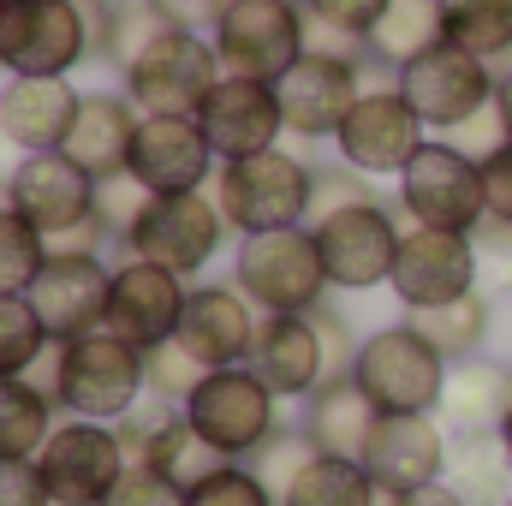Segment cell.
<instances>
[{"instance_id":"obj_44","label":"cell","mask_w":512,"mask_h":506,"mask_svg":"<svg viewBox=\"0 0 512 506\" xmlns=\"http://www.w3.org/2000/svg\"><path fill=\"white\" fill-rule=\"evenodd\" d=\"M143 209H149V191H143L131 173H114V179H102V185H96V215L114 227V239H126L131 221H137Z\"/></svg>"},{"instance_id":"obj_48","label":"cell","mask_w":512,"mask_h":506,"mask_svg":"<svg viewBox=\"0 0 512 506\" xmlns=\"http://www.w3.org/2000/svg\"><path fill=\"white\" fill-rule=\"evenodd\" d=\"M304 54H328V60H364V66H370V54H364V36H352V30H340V24H328V18H316V12H304Z\"/></svg>"},{"instance_id":"obj_5","label":"cell","mask_w":512,"mask_h":506,"mask_svg":"<svg viewBox=\"0 0 512 506\" xmlns=\"http://www.w3.org/2000/svg\"><path fill=\"white\" fill-rule=\"evenodd\" d=\"M399 215L411 227H441V233H477L489 221V191H483V161L453 149L447 137H429L411 167L399 173Z\"/></svg>"},{"instance_id":"obj_16","label":"cell","mask_w":512,"mask_h":506,"mask_svg":"<svg viewBox=\"0 0 512 506\" xmlns=\"http://www.w3.org/2000/svg\"><path fill=\"white\" fill-rule=\"evenodd\" d=\"M126 173L149 197H185V191H209V179L221 173V155L203 137L197 114H143Z\"/></svg>"},{"instance_id":"obj_53","label":"cell","mask_w":512,"mask_h":506,"mask_svg":"<svg viewBox=\"0 0 512 506\" xmlns=\"http://www.w3.org/2000/svg\"><path fill=\"white\" fill-rule=\"evenodd\" d=\"M495 108H501V120H507V131H512V66L501 72V84H495Z\"/></svg>"},{"instance_id":"obj_34","label":"cell","mask_w":512,"mask_h":506,"mask_svg":"<svg viewBox=\"0 0 512 506\" xmlns=\"http://www.w3.org/2000/svg\"><path fill=\"white\" fill-rule=\"evenodd\" d=\"M441 30L453 48L495 66L512 54V0H441Z\"/></svg>"},{"instance_id":"obj_23","label":"cell","mask_w":512,"mask_h":506,"mask_svg":"<svg viewBox=\"0 0 512 506\" xmlns=\"http://www.w3.org/2000/svg\"><path fill=\"white\" fill-rule=\"evenodd\" d=\"M256 328H262V310H256L233 280H191V304H185L179 340H185L209 370L251 364Z\"/></svg>"},{"instance_id":"obj_40","label":"cell","mask_w":512,"mask_h":506,"mask_svg":"<svg viewBox=\"0 0 512 506\" xmlns=\"http://www.w3.org/2000/svg\"><path fill=\"white\" fill-rule=\"evenodd\" d=\"M185 506H280V495L256 477L251 465L227 459V465H215L203 483L185 489Z\"/></svg>"},{"instance_id":"obj_25","label":"cell","mask_w":512,"mask_h":506,"mask_svg":"<svg viewBox=\"0 0 512 506\" xmlns=\"http://www.w3.org/2000/svg\"><path fill=\"white\" fill-rule=\"evenodd\" d=\"M251 370L280 399H310L322 381H334V364H328L316 316H262L256 346H251Z\"/></svg>"},{"instance_id":"obj_4","label":"cell","mask_w":512,"mask_h":506,"mask_svg":"<svg viewBox=\"0 0 512 506\" xmlns=\"http://www.w3.org/2000/svg\"><path fill=\"white\" fill-rule=\"evenodd\" d=\"M352 376L376 399V411H441L453 358L429 334H417L411 316H399V322H387V328L358 340Z\"/></svg>"},{"instance_id":"obj_51","label":"cell","mask_w":512,"mask_h":506,"mask_svg":"<svg viewBox=\"0 0 512 506\" xmlns=\"http://www.w3.org/2000/svg\"><path fill=\"white\" fill-rule=\"evenodd\" d=\"M161 6H167V18H173L179 30H203V36H209L227 0H161Z\"/></svg>"},{"instance_id":"obj_49","label":"cell","mask_w":512,"mask_h":506,"mask_svg":"<svg viewBox=\"0 0 512 506\" xmlns=\"http://www.w3.org/2000/svg\"><path fill=\"white\" fill-rule=\"evenodd\" d=\"M393 0H304V12H316V18H328V24H340V30H352V36H370V24L382 18Z\"/></svg>"},{"instance_id":"obj_26","label":"cell","mask_w":512,"mask_h":506,"mask_svg":"<svg viewBox=\"0 0 512 506\" xmlns=\"http://www.w3.org/2000/svg\"><path fill=\"white\" fill-rule=\"evenodd\" d=\"M143 126V108L131 102L126 90H84L78 120L66 137V155L90 173V179H114L131 167V143Z\"/></svg>"},{"instance_id":"obj_30","label":"cell","mask_w":512,"mask_h":506,"mask_svg":"<svg viewBox=\"0 0 512 506\" xmlns=\"http://www.w3.org/2000/svg\"><path fill=\"white\" fill-rule=\"evenodd\" d=\"M60 405L30 376H0V459H36L54 435Z\"/></svg>"},{"instance_id":"obj_21","label":"cell","mask_w":512,"mask_h":506,"mask_svg":"<svg viewBox=\"0 0 512 506\" xmlns=\"http://www.w3.org/2000/svg\"><path fill=\"white\" fill-rule=\"evenodd\" d=\"M185 304H191V280L161 268V262H143V256H126L114 268V298H108V334H120L126 346L149 352L161 340L179 334L185 322Z\"/></svg>"},{"instance_id":"obj_13","label":"cell","mask_w":512,"mask_h":506,"mask_svg":"<svg viewBox=\"0 0 512 506\" xmlns=\"http://www.w3.org/2000/svg\"><path fill=\"white\" fill-rule=\"evenodd\" d=\"M423 143H429V126H423V114L405 102L399 84H370V90L358 96V108L346 114L340 137H334L340 161L358 167V173H370V179H399Z\"/></svg>"},{"instance_id":"obj_46","label":"cell","mask_w":512,"mask_h":506,"mask_svg":"<svg viewBox=\"0 0 512 506\" xmlns=\"http://www.w3.org/2000/svg\"><path fill=\"white\" fill-rule=\"evenodd\" d=\"M447 143H453V149H465L471 161H489L495 149H507V143H512V131H507V120H501V108L489 102L483 114H471L465 126H453V131H447Z\"/></svg>"},{"instance_id":"obj_6","label":"cell","mask_w":512,"mask_h":506,"mask_svg":"<svg viewBox=\"0 0 512 506\" xmlns=\"http://www.w3.org/2000/svg\"><path fill=\"white\" fill-rule=\"evenodd\" d=\"M227 215L215 203V191H185V197H149V209L131 221V233L120 239L126 256L161 262L185 280H197L215 256L227 251Z\"/></svg>"},{"instance_id":"obj_38","label":"cell","mask_w":512,"mask_h":506,"mask_svg":"<svg viewBox=\"0 0 512 506\" xmlns=\"http://www.w3.org/2000/svg\"><path fill=\"white\" fill-rule=\"evenodd\" d=\"M48 262V233H36L12 203L0 209V292H30Z\"/></svg>"},{"instance_id":"obj_1","label":"cell","mask_w":512,"mask_h":506,"mask_svg":"<svg viewBox=\"0 0 512 506\" xmlns=\"http://www.w3.org/2000/svg\"><path fill=\"white\" fill-rule=\"evenodd\" d=\"M30 381L42 393H54L60 417H96V423H120L149 393L143 352L126 346L120 334H108V328L78 334V340H54L48 358L30 370Z\"/></svg>"},{"instance_id":"obj_35","label":"cell","mask_w":512,"mask_h":506,"mask_svg":"<svg viewBox=\"0 0 512 506\" xmlns=\"http://www.w3.org/2000/svg\"><path fill=\"white\" fill-rule=\"evenodd\" d=\"M137 465H155L167 483L191 489V483H203V477H209L215 465H227V459H221V453H215V447L191 429V417H185V405H179V411H173V423L149 441V453H143Z\"/></svg>"},{"instance_id":"obj_22","label":"cell","mask_w":512,"mask_h":506,"mask_svg":"<svg viewBox=\"0 0 512 506\" xmlns=\"http://www.w3.org/2000/svg\"><path fill=\"white\" fill-rule=\"evenodd\" d=\"M197 126L215 143L221 161H245V155H262V149H280L286 137V114H280V90L262 84V78H221L203 108H197Z\"/></svg>"},{"instance_id":"obj_56","label":"cell","mask_w":512,"mask_h":506,"mask_svg":"<svg viewBox=\"0 0 512 506\" xmlns=\"http://www.w3.org/2000/svg\"><path fill=\"white\" fill-rule=\"evenodd\" d=\"M6 6H12V0H0V18H6Z\"/></svg>"},{"instance_id":"obj_54","label":"cell","mask_w":512,"mask_h":506,"mask_svg":"<svg viewBox=\"0 0 512 506\" xmlns=\"http://www.w3.org/2000/svg\"><path fill=\"white\" fill-rule=\"evenodd\" d=\"M495 298H501V304H512V256L501 262V274H495Z\"/></svg>"},{"instance_id":"obj_31","label":"cell","mask_w":512,"mask_h":506,"mask_svg":"<svg viewBox=\"0 0 512 506\" xmlns=\"http://www.w3.org/2000/svg\"><path fill=\"white\" fill-rule=\"evenodd\" d=\"M405 316H411V328L429 334L453 364L483 358L489 328H495V304H489L483 292H465V298H453V304H429V310H405Z\"/></svg>"},{"instance_id":"obj_52","label":"cell","mask_w":512,"mask_h":506,"mask_svg":"<svg viewBox=\"0 0 512 506\" xmlns=\"http://www.w3.org/2000/svg\"><path fill=\"white\" fill-rule=\"evenodd\" d=\"M405 506H471V501H465V495L441 477V483H429V489H411V495H405Z\"/></svg>"},{"instance_id":"obj_10","label":"cell","mask_w":512,"mask_h":506,"mask_svg":"<svg viewBox=\"0 0 512 506\" xmlns=\"http://www.w3.org/2000/svg\"><path fill=\"white\" fill-rule=\"evenodd\" d=\"M209 36L233 78L280 84L304 60V0H227Z\"/></svg>"},{"instance_id":"obj_50","label":"cell","mask_w":512,"mask_h":506,"mask_svg":"<svg viewBox=\"0 0 512 506\" xmlns=\"http://www.w3.org/2000/svg\"><path fill=\"white\" fill-rule=\"evenodd\" d=\"M483 191H489V221L512 227V143L483 161Z\"/></svg>"},{"instance_id":"obj_17","label":"cell","mask_w":512,"mask_h":506,"mask_svg":"<svg viewBox=\"0 0 512 506\" xmlns=\"http://www.w3.org/2000/svg\"><path fill=\"white\" fill-rule=\"evenodd\" d=\"M96 185H102V179H90L66 149H48V155H18V161H12L6 203H12L36 233H48V245H54V239H66L72 227H84V221L96 215Z\"/></svg>"},{"instance_id":"obj_28","label":"cell","mask_w":512,"mask_h":506,"mask_svg":"<svg viewBox=\"0 0 512 506\" xmlns=\"http://www.w3.org/2000/svg\"><path fill=\"white\" fill-rule=\"evenodd\" d=\"M512 411V364L501 358H465V364H453V376H447V399H441V423L453 429V435H489V429H501V417Z\"/></svg>"},{"instance_id":"obj_47","label":"cell","mask_w":512,"mask_h":506,"mask_svg":"<svg viewBox=\"0 0 512 506\" xmlns=\"http://www.w3.org/2000/svg\"><path fill=\"white\" fill-rule=\"evenodd\" d=\"M0 506H54L36 459H0Z\"/></svg>"},{"instance_id":"obj_8","label":"cell","mask_w":512,"mask_h":506,"mask_svg":"<svg viewBox=\"0 0 512 506\" xmlns=\"http://www.w3.org/2000/svg\"><path fill=\"white\" fill-rule=\"evenodd\" d=\"M96 60L90 18L78 0H12L0 18V72L6 78H66Z\"/></svg>"},{"instance_id":"obj_20","label":"cell","mask_w":512,"mask_h":506,"mask_svg":"<svg viewBox=\"0 0 512 506\" xmlns=\"http://www.w3.org/2000/svg\"><path fill=\"white\" fill-rule=\"evenodd\" d=\"M42 316V328L54 340H78L108 328V298H114V268L102 256H78V251H48L42 274L24 292Z\"/></svg>"},{"instance_id":"obj_19","label":"cell","mask_w":512,"mask_h":506,"mask_svg":"<svg viewBox=\"0 0 512 506\" xmlns=\"http://www.w3.org/2000/svg\"><path fill=\"white\" fill-rule=\"evenodd\" d=\"M364 60H328V54H304L274 90H280V114L286 131L304 137V143H334L346 114L358 108V96L370 90L364 84Z\"/></svg>"},{"instance_id":"obj_24","label":"cell","mask_w":512,"mask_h":506,"mask_svg":"<svg viewBox=\"0 0 512 506\" xmlns=\"http://www.w3.org/2000/svg\"><path fill=\"white\" fill-rule=\"evenodd\" d=\"M78 102L84 90H72V78H6L0 84V143L18 155L66 149Z\"/></svg>"},{"instance_id":"obj_37","label":"cell","mask_w":512,"mask_h":506,"mask_svg":"<svg viewBox=\"0 0 512 506\" xmlns=\"http://www.w3.org/2000/svg\"><path fill=\"white\" fill-rule=\"evenodd\" d=\"M54 334L42 328L36 304L24 292H0V376H30L48 358Z\"/></svg>"},{"instance_id":"obj_41","label":"cell","mask_w":512,"mask_h":506,"mask_svg":"<svg viewBox=\"0 0 512 506\" xmlns=\"http://www.w3.org/2000/svg\"><path fill=\"white\" fill-rule=\"evenodd\" d=\"M310 453H316V447L304 441V429H298V423H280V429H274V435L251 453V459H245V465H251L274 495H286V489H292V477L310 465Z\"/></svg>"},{"instance_id":"obj_3","label":"cell","mask_w":512,"mask_h":506,"mask_svg":"<svg viewBox=\"0 0 512 506\" xmlns=\"http://www.w3.org/2000/svg\"><path fill=\"white\" fill-rule=\"evenodd\" d=\"M233 286L251 298L262 316H310L334 292L310 227L239 239V251H233Z\"/></svg>"},{"instance_id":"obj_2","label":"cell","mask_w":512,"mask_h":506,"mask_svg":"<svg viewBox=\"0 0 512 506\" xmlns=\"http://www.w3.org/2000/svg\"><path fill=\"white\" fill-rule=\"evenodd\" d=\"M310 197H316V167L304 155H286V149L221 161V173H215V203L239 239L310 227Z\"/></svg>"},{"instance_id":"obj_33","label":"cell","mask_w":512,"mask_h":506,"mask_svg":"<svg viewBox=\"0 0 512 506\" xmlns=\"http://www.w3.org/2000/svg\"><path fill=\"white\" fill-rule=\"evenodd\" d=\"M280 506H376V477L364 471V459L310 453V465L292 477Z\"/></svg>"},{"instance_id":"obj_42","label":"cell","mask_w":512,"mask_h":506,"mask_svg":"<svg viewBox=\"0 0 512 506\" xmlns=\"http://www.w3.org/2000/svg\"><path fill=\"white\" fill-rule=\"evenodd\" d=\"M352 203H382L376 197V185H370V173H358V167H316V197H310V227L322 221V215H334V209H352Z\"/></svg>"},{"instance_id":"obj_15","label":"cell","mask_w":512,"mask_h":506,"mask_svg":"<svg viewBox=\"0 0 512 506\" xmlns=\"http://www.w3.org/2000/svg\"><path fill=\"white\" fill-rule=\"evenodd\" d=\"M495 66L489 60H477V54H465V48H453V42H441V48H429L423 60H411L405 72H399V90H405V102L423 114V126L429 131H447L465 126L471 114H483L489 102H495Z\"/></svg>"},{"instance_id":"obj_32","label":"cell","mask_w":512,"mask_h":506,"mask_svg":"<svg viewBox=\"0 0 512 506\" xmlns=\"http://www.w3.org/2000/svg\"><path fill=\"white\" fill-rule=\"evenodd\" d=\"M447 483L471 506H507L512 495V459L501 435H453V459H447Z\"/></svg>"},{"instance_id":"obj_18","label":"cell","mask_w":512,"mask_h":506,"mask_svg":"<svg viewBox=\"0 0 512 506\" xmlns=\"http://www.w3.org/2000/svg\"><path fill=\"white\" fill-rule=\"evenodd\" d=\"M453 459V429L435 411H382L370 441H364V471L382 489H429L447 477Z\"/></svg>"},{"instance_id":"obj_36","label":"cell","mask_w":512,"mask_h":506,"mask_svg":"<svg viewBox=\"0 0 512 506\" xmlns=\"http://www.w3.org/2000/svg\"><path fill=\"white\" fill-rule=\"evenodd\" d=\"M167 30H179V24L167 18L161 0H114V6H108V42H102V60H96V66L126 72L131 60H137L155 36H167Z\"/></svg>"},{"instance_id":"obj_43","label":"cell","mask_w":512,"mask_h":506,"mask_svg":"<svg viewBox=\"0 0 512 506\" xmlns=\"http://www.w3.org/2000/svg\"><path fill=\"white\" fill-rule=\"evenodd\" d=\"M173 411H179L173 399H155V393H143V399L131 405L126 417L114 423V435H120V447H126V459H131V465H137V459L149 453V441H155V435H161V429L173 423Z\"/></svg>"},{"instance_id":"obj_45","label":"cell","mask_w":512,"mask_h":506,"mask_svg":"<svg viewBox=\"0 0 512 506\" xmlns=\"http://www.w3.org/2000/svg\"><path fill=\"white\" fill-rule=\"evenodd\" d=\"M108 506H185V489L167 483L155 465H126L120 489L108 495Z\"/></svg>"},{"instance_id":"obj_9","label":"cell","mask_w":512,"mask_h":506,"mask_svg":"<svg viewBox=\"0 0 512 506\" xmlns=\"http://www.w3.org/2000/svg\"><path fill=\"white\" fill-rule=\"evenodd\" d=\"M120 78H126L120 90L143 114H197L203 96L227 78V66L215 54V36H203V30H167V36H155L131 60Z\"/></svg>"},{"instance_id":"obj_12","label":"cell","mask_w":512,"mask_h":506,"mask_svg":"<svg viewBox=\"0 0 512 506\" xmlns=\"http://www.w3.org/2000/svg\"><path fill=\"white\" fill-rule=\"evenodd\" d=\"M316 251L322 268L340 292H376L393 280V262H399V215L387 203H352V209H334L322 215L316 227Z\"/></svg>"},{"instance_id":"obj_55","label":"cell","mask_w":512,"mask_h":506,"mask_svg":"<svg viewBox=\"0 0 512 506\" xmlns=\"http://www.w3.org/2000/svg\"><path fill=\"white\" fill-rule=\"evenodd\" d=\"M495 435H501V447H507V459H512V411L501 417V429H495Z\"/></svg>"},{"instance_id":"obj_11","label":"cell","mask_w":512,"mask_h":506,"mask_svg":"<svg viewBox=\"0 0 512 506\" xmlns=\"http://www.w3.org/2000/svg\"><path fill=\"white\" fill-rule=\"evenodd\" d=\"M36 465L48 477L54 506H108V495L120 489L131 459H126V447H120V435H114V423L60 417L54 435L42 441Z\"/></svg>"},{"instance_id":"obj_27","label":"cell","mask_w":512,"mask_h":506,"mask_svg":"<svg viewBox=\"0 0 512 506\" xmlns=\"http://www.w3.org/2000/svg\"><path fill=\"white\" fill-rule=\"evenodd\" d=\"M376 417H382V411H376V399L358 387V376H334V381H322V387L304 399L298 429H304V441H310L316 453L364 459V441H370Z\"/></svg>"},{"instance_id":"obj_29","label":"cell","mask_w":512,"mask_h":506,"mask_svg":"<svg viewBox=\"0 0 512 506\" xmlns=\"http://www.w3.org/2000/svg\"><path fill=\"white\" fill-rule=\"evenodd\" d=\"M441 42H447V30H441V0H393L382 18L370 24L364 54H370V66H382L387 78L399 84V72H405L411 60H423L429 48H441Z\"/></svg>"},{"instance_id":"obj_57","label":"cell","mask_w":512,"mask_h":506,"mask_svg":"<svg viewBox=\"0 0 512 506\" xmlns=\"http://www.w3.org/2000/svg\"><path fill=\"white\" fill-rule=\"evenodd\" d=\"M507 506H512V495H507Z\"/></svg>"},{"instance_id":"obj_7","label":"cell","mask_w":512,"mask_h":506,"mask_svg":"<svg viewBox=\"0 0 512 506\" xmlns=\"http://www.w3.org/2000/svg\"><path fill=\"white\" fill-rule=\"evenodd\" d=\"M185 417L191 429L221 453V459H251L256 447L280 429V393L256 376L251 364H233V370H209L197 381V393L185 399Z\"/></svg>"},{"instance_id":"obj_39","label":"cell","mask_w":512,"mask_h":506,"mask_svg":"<svg viewBox=\"0 0 512 506\" xmlns=\"http://www.w3.org/2000/svg\"><path fill=\"white\" fill-rule=\"evenodd\" d=\"M209 376V364L173 334V340H161V346H149L143 352V381H149V393L155 399H173V405H185L191 393H197V381Z\"/></svg>"},{"instance_id":"obj_14","label":"cell","mask_w":512,"mask_h":506,"mask_svg":"<svg viewBox=\"0 0 512 506\" xmlns=\"http://www.w3.org/2000/svg\"><path fill=\"white\" fill-rule=\"evenodd\" d=\"M477 274H483V251L471 233L405 227L387 292L399 298V310H429V304H453V298L477 292Z\"/></svg>"}]
</instances>
